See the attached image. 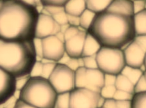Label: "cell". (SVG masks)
<instances>
[{
    "mask_svg": "<svg viewBox=\"0 0 146 108\" xmlns=\"http://www.w3.org/2000/svg\"><path fill=\"white\" fill-rule=\"evenodd\" d=\"M42 58L58 63L66 54L65 42L56 35L42 39Z\"/></svg>",
    "mask_w": 146,
    "mask_h": 108,
    "instance_id": "obj_9",
    "label": "cell"
},
{
    "mask_svg": "<svg viewBox=\"0 0 146 108\" xmlns=\"http://www.w3.org/2000/svg\"><path fill=\"white\" fill-rule=\"evenodd\" d=\"M87 32L102 47L123 49L136 36L133 16L104 10L96 14Z\"/></svg>",
    "mask_w": 146,
    "mask_h": 108,
    "instance_id": "obj_2",
    "label": "cell"
},
{
    "mask_svg": "<svg viewBox=\"0 0 146 108\" xmlns=\"http://www.w3.org/2000/svg\"><path fill=\"white\" fill-rule=\"evenodd\" d=\"M61 32V26L51 15L48 14L39 13L38 18L35 38L43 39L57 35Z\"/></svg>",
    "mask_w": 146,
    "mask_h": 108,
    "instance_id": "obj_10",
    "label": "cell"
},
{
    "mask_svg": "<svg viewBox=\"0 0 146 108\" xmlns=\"http://www.w3.org/2000/svg\"><path fill=\"white\" fill-rule=\"evenodd\" d=\"M100 97L98 92L76 87L70 92L69 108H98Z\"/></svg>",
    "mask_w": 146,
    "mask_h": 108,
    "instance_id": "obj_8",
    "label": "cell"
},
{
    "mask_svg": "<svg viewBox=\"0 0 146 108\" xmlns=\"http://www.w3.org/2000/svg\"><path fill=\"white\" fill-rule=\"evenodd\" d=\"M44 9L48 12L50 15L53 16L62 11H65L64 7L57 6H48L44 7Z\"/></svg>",
    "mask_w": 146,
    "mask_h": 108,
    "instance_id": "obj_34",
    "label": "cell"
},
{
    "mask_svg": "<svg viewBox=\"0 0 146 108\" xmlns=\"http://www.w3.org/2000/svg\"><path fill=\"white\" fill-rule=\"evenodd\" d=\"M76 87L100 93L104 86V74L98 68L80 67L75 71Z\"/></svg>",
    "mask_w": 146,
    "mask_h": 108,
    "instance_id": "obj_7",
    "label": "cell"
},
{
    "mask_svg": "<svg viewBox=\"0 0 146 108\" xmlns=\"http://www.w3.org/2000/svg\"><path fill=\"white\" fill-rule=\"evenodd\" d=\"M132 103V108H146V92L135 94Z\"/></svg>",
    "mask_w": 146,
    "mask_h": 108,
    "instance_id": "obj_23",
    "label": "cell"
},
{
    "mask_svg": "<svg viewBox=\"0 0 146 108\" xmlns=\"http://www.w3.org/2000/svg\"><path fill=\"white\" fill-rule=\"evenodd\" d=\"M144 75L145 76V78L146 80V71L144 72Z\"/></svg>",
    "mask_w": 146,
    "mask_h": 108,
    "instance_id": "obj_43",
    "label": "cell"
},
{
    "mask_svg": "<svg viewBox=\"0 0 146 108\" xmlns=\"http://www.w3.org/2000/svg\"><path fill=\"white\" fill-rule=\"evenodd\" d=\"M122 50L126 65L141 69L144 66L145 51L134 40Z\"/></svg>",
    "mask_w": 146,
    "mask_h": 108,
    "instance_id": "obj_11",
    "label": "cell"
},
{
    "mask_svg": "<svg viewBox=\"0 0 146 108\" xmlns=\"http://www.w3.org/2000/svg\"><path fill=\"white\" fill-rule=\"evenodd\" d=\"M114 0H86L87 9L97 14L105 10Z\"/></svg>",
    "mask_w": 146,
    "mask_h": 108,
    "instance_id": "obj_18",
    "label": "cell"
},
{
    "mask_svg": "<svg viewBox=\"0 0 146 108\" xmlns=\"http://www.w3.org/2000/svg\"><path fill=\"white\" fill-rule=\"evenodd\" d=\"M115 86L116 90L134 94V85L121 74L117 75Z\"/></svg>",
    "mask_w": 146,
    "mask_h": 108,
    "instance_id": "obj_19",
    "label": "cell"
},
{
    "mask_svg": "<svg viewBox=\"0 0 146 108\" xmlns=\"http://www.w3.org/2000/svg\"><path fill=\"white\" fill-rule=\"evenodd\" d=\"M37 61L34 39L8 40L0 38V68L16 78L30 76Z\"/></svg>",
    "mask_w": 146,
    "mask_h": 108,
    "instance_id": "obj_3",
    "label": "cell"
},
{
    "mask_svg": "<svg viewBox=\"0 0 146 108\" xmlns=\"http://www.w3.org/2000/svg\"><path fill=\"white\" fill-rule=\"evenodd\" d=\"M117 75L104 74V85L115 86Z\"/></svg>",
    "mask_w": 146,
    "mask_h": 108,
    "instance_id": "obj_36",
    "label": "cell"
},
{
    "mask_svg": "<svg viewBox=\"0 0 146 108\" xmlns=\"http://www.w3.org/2000/svg\"><path fill=\"white\" fill-rule=\"evenodd\" d=\"M57 63L51 61L43 63L41 77L48 79L53 72Z\"/></svg>",
    "mask_w": 146,
    "mask_h": 108,
    "instance_id": "obj_24",
    "label": "cell"
},
{
    "mask_svg": "<svg viewBox=\"0 0 146 108\" xmlns=\"http://www.w3.org/2000/svg\"><path fill=\"white\" fill-rule=\"evenodd\" d=\"M95 57L98 68L104 74L118 75L126 66L121 49L102 47Z\"/></svg>",
    "mask_w": 146,
    "mask_h": 108,
    "instance_id": "obj_5",
    "label": "cell"
},
{
    "mask_svg": "<svg viewBox=\"0 0 146 108\" xmlns=\"http://www.w3.org/2000/svg\"><path fill=\"white\" fill-rule=\"evenodd\" d=\"M13 108H38L25 102L24 101L18 99L15 102Z\"/></svg>",
    "mask_w": 146,
    "mask_h": 108,
    "instance_id": "obj_39",
    "label": "cell"
},
{
    "mask_svg": "<svg viewBox=\"0 0 146 108\" xmlns=\"http://www.w3.org/2000/svg\"><path fill=\"white\" fill-rule=\"evenodd\" d=\"M64 8L68 15L80 17L87 9L86 0H69Z\"/></svg>",
    "mask_w": 146,
    "mask_h": 108,
    "instance_id": "obj_16",
    "label": "cell"
},
{
    "mask_svg": "<svg viewBox=\"0 0 146 108\" xmlns=\"http://www.w3.org/2000/svg\"><path fill=\"white\" fill-rule=\"evenodd\" d=\"M121 74L127 78L134 85L142 76L144 72L140 68L132 67L126 65Z\"/></svg>",
    "mask_w": 146,
    "mask_h": 108,
    "instance_id": "obj_20",
    "label": "cell"
},
{
    "mask_svg": "<svg viewBox=\"0 0 146 108\" xmlns=\"http://www.w3.org/2000/svg\"><path fill=\"white\" fill-rule=\"evenodd\" d=\"M115 101L116 104L118 108H132V100Z\"/></svg>",
    "mask_w": 146,
    "mask_h": 108,
    "instance_id": "obj_37",
    "label": "cell"
},
{
    "mask_svg": "<svg viewBox=\"0 0 146 108\" xmlns=\"http://www.w3.org/2000/svg\"><path fill=\"white\" fill-rule=\"evenodd\" d=\"M39 14L36 7L21 0H0V38L34 39Z\"/></svg>",
    "mask_w": 146,
    "mask_h": 108,
    "instance_id": "obj_1",
    "label": "cell"
},
{
    "mask_svg": "<svg viewBox=\"0 0 146 108\" xmlns=\"http://www.w3.org/2000/svg\"><path fill=\"white\" fill-rule=\"evenodd\" d=\"M52 16L60 26L68 24L67 14L66 13L65 11H62Z\"/></svg>",
    "mask_w": 146,
    "mask_h": 108,
    "instance_id": "obj_30",
    "label": "cell"
},
{
    "mask_svg": "<svg viewBox=\"0 0 146 108\" xmlns=\"http://www.w3.org/2000/svg\"><path fill=\"white\" fill-rule=\"evenodd\" d=\"M16 90V78L0 68V106L8 101Z\"/></svg>",
    "mask_w": 146,
    "mask_h": 108,
    "instance_id": "obj_12",
    "label": "cell"
},
{
    "mask_svg": "<svg viewBox=\"0 0 146 108\" xmlns=\"http://www.w3.org/2000/svg\"><path fill=\"white\" fill-rule=\"evenodd\" d=\"M21 1H22L24 2L27 3V4L33 5V6L36 7L35 0H21Z\"/></svg>",
    "mask_w": 146,
    "mask_h": 108,
    "instance_id": "obj_41",
    "label": "cell"
},
{
    "mask_svg": "<svg viewBox=\"0 0 146 108\" xmlns=\"http://www.w3.org/2000/svg\"><path fill=\"white\" fill-rule=\"evenodd\" d=\"M144 67L145 68V70L146 71V53L145 55V60H144Z\"/></svg>",
    "mask_w": 146,
    "mask_h": 108,
    "instance_id": "obj_42",
    "label": "cell"
},
{
    "mask_svg": "<svg viewBox=\"0 0 146 108\" xmlns=\"http://www.w3.org/2000/svg\"><path fill=\"white\" fill-rule=\"evenodd\" d=\"M57 93L48 80L31 77L20 90L19 99L38 108H54Z\"/></svg>",
    "mask_w": 146,
    "mask_h": 108,
    "instance_id": "obj_4",
    "label": "cell"
},
{
    "mask_svg": "<svg viewBox=\"0 0 146 108\" xmlns=\"http://www.w3.org/2000/svg\"><path fill=\"white\" fill-rule=\"evenodd\" d=\"M87 34V31L82 29L74 36L65 41L66 53L71 58L82 57Z\"/></svg>",
    "mask_w": 146,
    "mask_h": 108,
    "instance_id": "obj_13",
    "label": "cell"
},
{
    "mask_svg": "<svg viewBox=\"0 0 146 108\" xmlns=\"http://www.w3.org/2000/svg\"><path fill=\"white\" fill-rule=\"evenodd\" d=\"M106 10L124 15H134L132 0H114Z\"/></svg>",
    "mask_w": 146,
    "mask_h": 108,
    "instance_id": "obj_14",
    "label": "cell"
},
{
    "mask_svg": "<svg viewBox=\"0 0 146 108\" xmlns=\"http://www.w3.org/2000/svg\"><path fill=\"white\" fill-rule=\"evenodd\" d=\"M134 40L146 52V35L136 36Z\"/></svg>",
    "mask_w": 146,
    "mask_h": 108,
    "instance_id": "obj_35",
    "label": "cell"
},
{
    "mask_svg": "<svg viewBox=\"0 0 146 108\" xmlns=\"http://www.w3.org/2000/svg\"><path fill=\"white\" fill-rule=\"evenodd\" d=\"M69 0H40L41 4L44 7L57 6L64 7Z\"/></svg>",
    "mask_w": 146,
    "mask_h": 108,
    "instance_id": "obj_29",
    "label": "cell"
},
{
    "mask_svg": "<svg viewBox=\"0 0 146 108\" xmlns=\"http://www.w3.org/2000/svg\"><path fill=\"white\" fill-rule=\"evenodd\" d=\"M34 44L35 51L37 57L42 58V39L36 38L34 39Z\"/></svg>",
    "mask_w": 146,
    "mask_h": 108,
    "instance_id": "obj_33",
    "label": "cell"
},
{
    "mask_svg": "<svg viewBox=\"0 0 146 108\" xmlns=\"http://www.w3.org/2000/svg\"><path fill=\"white\" fill-rule=\"evenodd\" d=\"M95 55L82 57L83 61V67L92 69L98 68Z\"/></svg>",
    "mask_w": 146,
    "mask_h": 108,
    "instance_id": "obj_27",
    "label": "cell"
},
{
    "mask_svg": "<svg viewBox=\"0 0 146 108\" xmlns=\"http://www.w3.org/2000/svg\"><path fill=\"white\" fill-rule=\"evenodd\" d=\"M134 14L145 9V0H132Z\"/></svg>",
    "mask_w": 146,
    "mask_h": 108,
    "instance_id": "obj_32",
    "label": "cell"
},
{
    "mask_svg": "<svg viewBox=\"0 0 146 108\" xmlns=\"http://www.w3.org/2000/svg\"><path fill=\"white\" fill-rule=\"evenodd\" d=\"M134 95V94H131L129 92L116 90L113 99L117 101L132 100Z\"/></svg>",
    "mask_w": 146,
    "mask_h": 108,
    "instance_id": "obj_28",
    "label": "cell"
},
{
    "mask_svg": "<svg viewBox=\"0 0 146 108\" xmlns=\"http://www.w3.org/2000/svg\"><path fill=\"white\" fill-rule=\"evenodd\" d=\"M70 92L57 94L54 108H69Z\"/></svg>",
    "mask_w": 146,
    "mask_h": 108,
    "instance_id": "obj_22",
    "label": "cell"
},
{
    "mask_svg": "<svg viewBox=\"0 0 146 108\" xmlns=\"http://www.w3.org/2000/svg\"><path fill=\"white\" fill-rule=\"evenodd\" d=\"M96 14L95 13L86 9L80 16V27L87 31Z\"/></svg>",
    "mask_w": 146,
    "mask_h": 108,
    "instance_id": "obj_21",
    "label": "cell"
},
{
    "mask_svg": "<svg viewBox=\"0 0 146 108\" xmlns=\"http://www.w3.org/2000/svg\"><path fill=\"white\" fill-rule=\"evenodd\" d=\"M104 108H118L116 104V101L115 99H106L104 104L103 106Z\"/></svg>",
    "mask_w": 146,
    "mask_h": 108,
    "instance_id": "obj_40",
    "label": "cell"
},
{
    "mask_svg": "<svg viewBox=\"0 0 146 108\" xmlns=\"http://www.w3.org/2000/svg\"><path fill=\"white\" fill-rule=\"evenodd\" d=\"M48 80L57 94L70 92L76 88L75 71L62 63H57Z\"/></svg>",
    "mask_w": 146,
    "mask_h": 108,
    "instance_id": "obj_6",
    "label": "cell"
},
{
    "mask_svg": "<svg viewBox=\"0 0 146 108\" xmlns=\"http://www.w3.org/2000/svg\"><path fill=\"white\" fill-rule=\"evenodd\" d=\"M67 16L68 22L69 25L80 26V17L68 14H67Z\"/></svg>",
    "mask_w": 146,
    "mask_h": 108,
    "instance_id": "obj_38",
    "label": "cell"
},
{
    "mask_svg": "<svg viewBox=\"0 0 146 108\" xmlns=\"http://www.w3.org/2000/svg\"><path fill=\"white\" fill-rule=\"evenodd\" d=\"M102 46L92 36L87 32L82 50V57L95 55Z\"/></svg>",
    "mask_w": 146,
    "mask_h": 108,
    "instance_id": "obj_15",
    "label": "cell"
},
{
    "mask_svg": "<svg viewBox=\"0 0 146 108\" xmlns=\"http://www.w3.org/2000/svg\"><path fill=\"white\" fill-rule=\"evenodd\" d=\"M42 62L37 61L33 66L31 74V77H41L42 70Z\"/></svg>",
    "mask_w": 146,
    "mask_h": 108,
    "instance_id": "obj_31",
    "label": "cell"
},
{
    "mask_svg": "<svg viewBox=\"0 0 146 108\" xmlns=\"http://www.w3.org/2000/svg\"><path fill=\"white\" fill-rule=\"evenodd\" d=\"M103 108V107H101V108Z\"/></svg>",
    "mask_w": 146,
    "mask_h": 108,
    "instance_id": "obj_45",
    "label": "cell"
},
{
    "mask_svg": "<svg viewBox=\"0 0 146 108\" xmlns=\"http://www.w3.org/2000/svg\"><path fill=\"white\" fill-rule=\"evenodd\" d=\"M134 94L146 92V80L143 74L134 84Z\"/></svg>",
    "mask_w": 146,
    "mask_h": 108,
    "instance_id": "obj_26",
    "label": "cell"
},
{
    "mask_svg": "<svg viewBox=\"0 0 146 108\" xmlns=\"http://www.w3.org/2000/svg\"><path fill=\"white\" fill-rule=\"evenodd\" d=\"M145 9H146V0H145Z\"/></svg>",
    "mask_w": 146,
    "mask_h": 108,
    "instance_id": "obj_44",
    "label": "cell"
},
{
    "mask_svg": "<svg viewBox=\"0 0 146 108\" xmlns=\"http://www.w3.org/2000/svg\"><path fill=\"white\" fill-rule=\"evenodd\" d=\"M135 35H146V9L133 15Z\"/></svg>",
    "mask_w": 146,
    "mask_h": 108,
    "instance_id": "obj_17",
    "label": "cell"
},
{
    "mask_svg": "<svg viewBox=\"0 0 146 108\" xmlns=\"http://www.w3.org/2000/svg\"><path fill=\"white\" fill-rule=\"evenodd\" d=\"M116 89L115 86L104 85L100 91V96L105 99H112Z\"/></svg>",
    "mask_w": 146,
    "mask_h": 108,
    "instance_id": "obj_25",
    "label": "cell"
}]
</instances>
